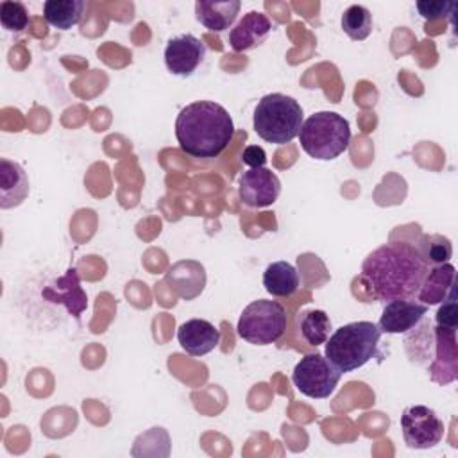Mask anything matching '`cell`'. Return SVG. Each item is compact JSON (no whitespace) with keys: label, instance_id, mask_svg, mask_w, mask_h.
<instances>
[{"label":"cell","instance_id":"4","mask_svg":"<svg viewBox=\"0 0 458 458\" xmlns=\"http://www.w3.org/2000/svg\"><path fill=\"white\" fill-rule=\"evenodd\" d=\"M302 122L304 113L301 104L284 93H268L254 107V131L267 143H290L299 136Z\"/></svg>","mask_w":458,"mask_h":458},{"label":"cell","instance_id":"22","mask_svg":"<svg viewBox=\"0 0 458 458\" xmlns=\"http://www.w3.org/2000/svg\"><path fill=\"white\" fill-rule=\"evenodd\" d=\"M331 320L324 310H308L301 315V335L310 345H322L329 338Z\"/></svg>","mask_w":458,"mask_h":458},{"label":"cell","instance_id":"14","mask_svg":"<svg viewBox=\"0 0 458 458\" xmlns=\"http://www.w3.org/2000/svg\"><path fill=\"white\" fill-rule=\"evenodd\" d=\"M177 342L184 352L191 356H204L218 345L220 329L209 320L190 318L179 326Z\"/></svg>","mask_w":458,"mask_h":458},{"label":"cell","instance_id":"21","mask_svg":"<svg viewBox=\"0 0 458 458\" xmlns=\"http://www.w3.org/2000/svg\"><path fill=\"white\" fill-rule=\"evenodd\" d=\"M86 2L82 0H47L43 4V18L59 30H68L82 20Z\"/></svg>","mask_w":458,"mask_h":458},{"label":"cell","instance_id":"7","mask_svg":"<svg viewBox=\"0 0 458 458\" xmlns=\"http://www.w3.org/2000/svg\"><path fill=\"white\" fill-rule=\"evenodd\" d=\"M340 377L342 372L336 370L320 352L301 358L292 372L295 388L311 399H327L335 392Z\"/></svg>","mask_w":458,"mask_h":458},{"label":"cell","instance_id":"26","mask_svg":"<svg viewBox=\"0 0 458 458\" xmlns=\"http://www.w3.org/2000/svg\"><path fill=\"white\" fill-rule=\"evenodd\" d=\"M415 5L419 14L429 21L442 20L456 9V4L451 0H419Z\"/></svg>","mask_w":458,"mask_h":458},{"label":"cell","instance_id":"11","mask_svg":"<svg viewBox=\"0 0 458 458\" xmlns=\"http://www.w3.org/2000/svg\"><path fill=\"white\" fill-rule=\"evenodd\" d=\"M41 297L52 304L64 306L66 311L77 320L88 308V297L81 286V277L75 268H68L61 277L47 284L41 290Z\"/></svg>","mask_w":458,"mask_h":458},{"label":"cell","instance_id":"10","mask_svg":"<svg viewBox=\"0 0 458 458\" xmlns=\"http://www.w3.org/2000/svg\"><path fill=\"white\" fill-rule=\"evenodd\" d=\"M206 55V45L193 34H179L165 47L166 70L179 77H190Z\"/></svg>","mask_w":458,"mask_h":458},{"label":"cell","instance_id":"6","mask_svg":"<svg viewBox=\"0 0 458 458\" xmlns=\"http://www.w3.org/2000/svg\"><path fill=\"white\" fill-rule=\"evenodd\" d=\"M286 331V310L277 301L258 299L243 308L236 333L252 345L276 344Z\"/></svg>","mask_w":458,"mask_h":458},{"label":"cell","instance_id":"2","mask_svg":"<svg viewBox=\"0 0 458 458\" xmlns=\"http://www.w3.org/2000/svg\"><path fill=\"white\" fill-rule=\"evenodd\" d=\"M234 136L229 111L211 100L184 106L175 118V138L181 150L191 157L211 159L220 156Z\"/></svg>","mask_w":458,"mask_h":458},{"label":"cell","instance_id":"5","mask_svg":"<svg viewBox=\"0 0 458 458\" xmlns=\"http://www.w3.org/2000/svg\"><path fill=\"white\" fill-rule=\"evenodd\" d=\"M299 141L310 157L331 161L347 150L351 127L342 114L335 111H318L302 122Z\"/></svg>","mask_w":458,"mask_h":458},{"label":"cell","instance_id":"13","mask_svg":"<svg viewBox=\"0 0 458 458\" xmlns=\"http://www.w3.org/2000/svg\"><path fill=\"white\" fill-rule=\"evenodd\" d=\"M166 284L182 301H193L206 286V268L195 259H179L165 274Z\"/></svg>","mask_w":458,"mask_h":458},{"label":"cell","instance_id":"16","mask_svg":"<svg viewBox=\"0 0 458 458\" xmlns=\"http://www.w3.org/2000/svg\"><path fill=\"white\" fill-rule=\"evenodd\" d=\"M437 358L429 367L431 379L438 385H447L458 376V349H456V329L435 327Z\"/></svg>","mask_w":458,"mask_h":458},{"label":"cell","instance_id":"3","mask_svg":"<svg viewBox=\"0 0 458 458\" xmlns=\"http://www.w3.org/2000/svg\"><path fill=\"white\" fill-rule=\"evenodd\" d=\"M381 331L377 324L358 320L340 326L326 340L324 356L342 374L363 367L376 356Z\"/></svg>","mask_w":458,"mask_h":458},{"label":"cell","instance_id":"15","mask_svg":"<svg viewBox=\"0 0 458 458\" xmlns=\"http://www.w3.org/2000/svg\"><path fill=\"white\" fill-rule=\"evenodd\" d=\"M272 21L261 11H249L229 32V45L234 52H245L259 47L270 34Z\"/></svg>","mask_w":458,"mask_h":458},{"label":"cell","instance_id":"12","mask_svg":"<svg viewBox=\"0 0 458 458\" xmlns=\"http://www.w3.org/2000/svg\"><path fill=\"white\" fill-rule=\"evenodd\" d=\"M428 313V304L415 299H394L388 301L379 317L377 327L381 333L401 335L413 329Z\"/></svg>","mask_w":458,"mask_h":458},{"label":"cell","instance_id":"19","mask_svg":"<svg viewBox=\"0 0 458 458\" xmlns=\"http://www.w3.org/2000/svg\"><path fill=\"white\" fill-rule=\"evenodd\" d=\"M454 277L456 270L451 263L429 267L419 288L417 301L422 304H440L454 290Z\"/></svg>","mask_w":458,"mask_h":458},{"label":"cell","instance_id":"9","mask_svg":"<svg viewBox=\"0 0 458 458\" xmlns=\"http://www.w3.org/2000/svg\"><path fill=\"white\" fill-rule=\"evenodd\" d=\"M279 193V177L265 166L249 168L238 177V197L249 208H267L277 200Z\"/></svg>","mask_w":458,"mask_h":458},{"label":"cell","instance_id":"18","mask_svg":"<svg viewBox=\"0 0 458 458\" xmlns=\"http://www.w3.org/2000/svg\"><path fill=\"white\" fill-rule=\"evenodd\" d=\"M240 7H242L240 0H224V2L197 0L195 18L206 29L213 32H224L234 23L240 13Z\"/></svg>","mask_w":458,"mask_h":458},{"label":"cell","instance_id":"8","mask_svg":"<svg viewBox=\"0 0 458 458\" xmlns=\"http://www.w3.org/2000/svg\"><path fill=\"white\" fill-rule=\"evenodd\" d=\"M403 438L410 449H429L444 438L442 419L424 404L408 406L401 415Z\"/></svg>","mask_w":458,"mask_h":458},{"label":"cell","instance_id":"28","mask_svg":"<svg viewBox=\"0 0 458 458\" xmlns=\"http://www.w3.org/2000/svg\"><path fill=\"white\" fill-rule=\"evenodd\" d=\"M242 161L249 168H261V166L267 165V152L259 145H249L242 152Z\"/></svg>","mask_w":458,"mask_h":458},{"label":"cell","instance_id":"27","mask_svg":"<svg viewBox=\"0 0 458 458\" xmlns=\"http://www.w3.org/2000/svg\"><path fill=\"white\" fill-rule=\"evenodd\" d=\"M437 326L445 329H456L458 326V306H456V288L440 302L437 311Z\"/></svg>","mask_w":458,"mask_h":458},{"label":"cell","instance_id":"23","mask_svg":"<svg viewBox=\"0 0 458 458\" xmlns=\"http://www.w3.org/2000/svg\"><path fill=\"white\" fill-rule=\"evenodd\" d=\"M415 249L429 267L449 263L453 256L451 240L442 234H422L415 243Z\"/></svg>","mask_w":458,"mask_h":458},{"label":"cell","instance_id":"17","mask_svg":"<svg viewBox=\"0 0 458 458\" xmlns=\"http://www.w3.org/2000/svg\"><path fill=\"white\" fill-rule=\"evenodd\" d=\"M29 177L25 168L7 157L0 159V208L11 209L20 206L29 195Z\"/></svg>","mask_w":458,"mask_h":458},{"label":"cell","instance_id":"20","mask_svg":"<svg viewBox=\"0 0 458 458\" xmlns=\"http://www.w3.org/2000/svg\"><path fill=\"white\" fill-rule=\"evenodd\" d=\"M299 274L288 261H274L263 272V286L274 297H290L299 288Z\"/></svg>","mask_w":458,"mask_h":458},{"label":"cell","instance_id":"1","mask_svg":"<svg viewBox=\"0 0 458 458\" xmlns=\"http://www.w3.org/2000/svg\"><path fill=\"white\" fill-rule=\"evenodd\" d=\"M429 265L415 245L390 242L372 250L361 265V281L377 301L413 299L424 281Z\"/></svg>","mask_w":458,"mask_h":458},{"label":"cell","instance_id":"25","mask_svg":"<svg viewBox=\"0 0 458 458\" xmlns=\"http://www.w3.org/2000/svg\"><path fill=\"white\" fill-rule=\"evenodd\" d=\"M0 21L9 32H21L29 25V13L21 2L5 0L0 4Z\"/></svg>","mask_w":458,"mask_h":458},{"label":"cell","instance_id":"24","mask_svg":"<svg viewBox=\"0 0 458 458\" xmlns=\"http://www.w3.org/2000/svg\"><path fill=\"white\" fill-rule=\"evenodd\" d=\"M342 29L344 32L354 39L363 41L372 32V14L363 5H351L342 14Z\"/></svg>","mask_w":458,"mask_h":458}]
</instances>
